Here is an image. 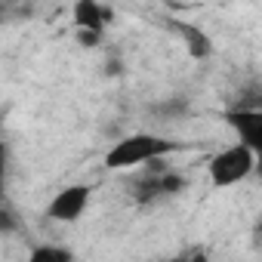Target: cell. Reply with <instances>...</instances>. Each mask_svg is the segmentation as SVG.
<instances>
[{
    "label": "cell",
    "instance_id": "3",
    "mask_svg": "<svg viewBox=\"0 0 262 262\" xmlns=\"http://www.w3.org/2000/svg\"><path fill=\"white\" fill-rule=\"evenodd\" d=\"M182 188H185V179L179 173H173V170H151L148 176H142L133 185V198H136V204H151V201L179 194Z\"/></svg>",
    "mask_w": 262,
    "mask_h": 262
},
{
    "label": "cell",
    "instance_id": "2",
    "mask_svg": "<svg viewBox=\"0 0 262 262\" xmlns=\"http://www.w3.org/2000/svg\"><path fill=\"white\" fill-rule=\"evenodd\" d=\"M253 167H256V151L244 142H234L210 161V179L216 188H228V185L244 182L253 173Z\"/></svg>",
    "mask_w": 262,
    "mask_h": 262
},
{
    "label": "cell",
    "instance_id": "5",
    "mask_svg": "<svg viewBox=\"0 0 262 262\" xmlns=\"http://www.w3.org/2000/svg\"><path fill=\"white\" fill-rule=\"evenodd\" d=\"M225 120L244 145H250L253 151L262 148V111L259 108H231Z\"/></svg>",
    "mask_w": 262,
    "mask_h": 262
},
{
    "label": "cell",
    "instance_id": "4",
    "mask_svg": "<svg viewBox=\"0 0 262 262\" xmlns=\"http://www.w3.org/2000/svg\"><path fill=\"white\" fill-rule=\"evenodd\" d=\"M86 204H90V185H68L50 201L47 216L53 222H77L83 216Z\"/></svg>",
    "mask_w": 262,
    "mask_h": 262
},
{
    "label": "cell",
    "instance_id": "7",
    "mask_svg": "<svg viewBox=\"0 0 262 262\" xmlns=\"http://www.w3.org/2000/svg\"><path fill=\"white\" fill-rule=\"evenodd\" d=\"M173 28L182 34L188 56H194V59H210V56H213V40H210V37H207V34H204L198 25H188V22H176Z\"/></svg>",
    "mask_w": 262,
    "mask_h": 262
},
{
    "label": "cell",
    "instance_id": "11",
    "mask_svg": "<svg viewBox=\"0 0 262 262\" xmlns=\"http://www.w3.org/2000/svg\"><path fill=\"white\" fill-rule=\"evenodd\" d=\"M4 188H7V145L0 139V198H4Z\"/></svg>",
    "mask_w": 262,
    "mask_h": 262
},
{
    "label": "cell",
    "instance_id": "1",
    "mask_svg": "<svg viewBox=\"0 0 262 262\" xmlns=\"http://www.w3.org/2000/svg\"><path fill=\"white\" fill-rule=\"evenodd\" d=\"M170 151H176V145L170 139H161V136H151V133H136V136L120 139L105 155V167L108 170H129V167L148 164L155 158H167Z\"/></svg>",
    "mask_w": 262,
    "mask_h": 262
},
{
    "label": "cell",
    "instance_id": "8",
    "mask_svg": "<svg viewBox=\"0 0 262 262\" xmlns=\"http://www.w3.org/2000/svg\"><path fill=\"white\" fill-rule=\"evenodd\" d=\"M155 111H158V117H164V120H176V117H185V114H188V102H185V99H167V102H161Z\"/></svg>",
    "mask_w": 262,
    "mask_h": 262
},
{
    "label": "cell",
    "instance_id": "9",
    "mask_svg": "<svg viewBox=\"0 0 262 262\" xmlns=\"http://www.w3.org/2000/svg\"><path fill=\"white\" fill-rule=\"evenodd\" d=\"M31 259L34 262H68L71 250H65V247H37L31 253Z\"/></svg>",
    "mask_w": 262,
    "mask_h": 262
},
{
    "label": "cell",
    "instance_id": "6",
    "mask_svg": "<svg viewBox=\"0 0 262 262\" xmlns=\"http://www.w3.org/2000/svg\"><path fill=\"white\" fill-rule=\"evenodd\" d=\"M74 22H77V28L105 31V25L111 22V10L102 7L99 0H77L74 4Z\"/></svg>",
    "mask_w": 262,
    "mask_h": 262
},
{
    "label": "cell",
    "instance_id": "10",
    "mask_svg": "<svg viewBox=\"0 0 262 262\" xmlns=\"http://www.w3.org/2000/svg\"><path fill=\"white\" fill-rule=\"evenodd\" d=\"M16 231H19V216L0 207V234H16Z\"/></svg>",
    "mask_w": 262,
    "mask_h": 262
},
{
    "label": "cell",
    "instance_id": "12",
    "mask_svg": "<svg viewBox=\"0 0 262 262\" xmlns=\"http://www.w3.org/2000/svg\"><path fill=\"white\" fill-rule=\"evenodd\" d=\"M102 40V31H90V28H80V43L83 47H96Z\"/></svg>",
    "mask_w": 262,
    "mask_h": 262
}]
</instances>
